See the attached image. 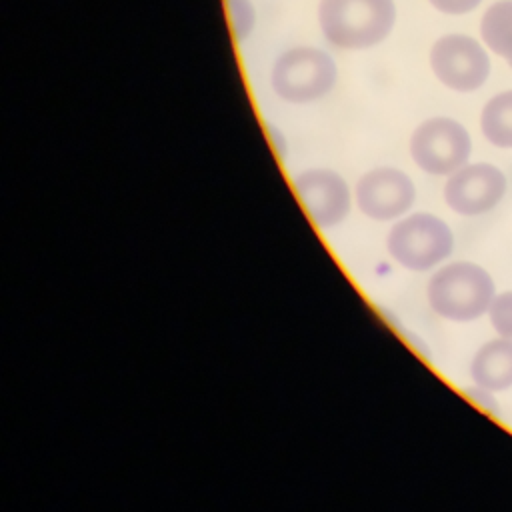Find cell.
<instances>
[{
  "label": "cell",
  "mask_w": 512,
  "mask_h": 512,
  "mask_svg": "<svg viewBox=\"0 0 512 512\" xmlns=\"http://www.w3.org/2000/svg\"><path fill=\"white\" fill-rule=\"evenodd\" d=\"M494 296L496 284L490 272L468 260L440 266L426 286L430 308L452 322H474L488 314Z\"/></svg>",
  "instance_id": "1"
},
{
  "label": "cell",
  "mask_w": 512,
  "mask_h": 512,
  "mask_svg": "<svg viewBox=\"0 0 512 512\" xmlns=\"http://www.w3.org/2000/svg\"><path fill=\"white\" fill-rule=\"evenodd\" d=\"M480 36L484 46L512 68V0H498L482 14Z\"/></svg>",
  "instance_id": "11"
},
{
  "label": "cell",
  "mask_w": 512,
  "mask_h": 512,
  "mask_svg": "<svg viewBox=\"0 0 512 512\" xmlns=\"http://www.w3.org/2000/svg\"><path fill=\"white\" fill-rule=\"evenodd\" d=\"M230 28L238 42L246 40L256 26V10L250 0H226Z\"/></svg>",
  "instance_id": "13"
},
{
  "label": "cell",
  "mask_w": 512,
  "mask_h": 512,
  "mask_svg": "<svg viewBox=\"0 0 512 512\" xmlns=\"http://www.w3.org/2000/svg\"><path fill=\"white\" fill-rule=\"evenodd\" d=\"M338 70L332 56L314 46L282 52L270 74L272 90L286 102L306 104L324 98L336 84Z\"/></svg>",
  "instance_id": "4"
},
{
  "label": "cell",
  "mask_w": 512,
  "mask_h": 512,
  "mask_svg": "<svg viewBox=\"0 0 512 512\" xmlns=\"http://www.w3.org/2000/svg\"><path fill=\"white\" fill-rule=\"evenodd\" d=\"M488 320L500 338L512 340V290L496 292L488 308Z\"/></svg>",
  "instance_id": "14"
},
{
  "label": "cell",
  "mask_w": 512,
  "mask_h": 512,
  "mask_svg": "<svg viewBox=\"0 0 512 512\" xmlns=\"http://www.w3.org/2000/svg\"><path fill=\"white\" fill-rule=\"evenodd\" d=\"M294 192L318 228L338 226L350 212L352 194L346 180L328 168H310L294 176Z\"/></svg>",
  "instance_id": "9"
},
{
  "label": "cell",
  "mask_w": 512,
  "mask_h": 512,
  "mask_svg": "<svg viewBox=\"0 0 512 512\" xmlns=\"http://www.w3.org/2000/svg\"><path fill=\"white\" fill-rule=\"evenodd\" d=\"M354 198L364 216L380 222L396 220L412 208L416 186L406 172L382 166L366 172L358 180Z\"/></svg>",
  "instance_id": "8"
},
{
  "label": "cell",
  "mask_w": 512,
  "mask_h": 512,
  "mask_svg": "<svg viewBox=\"0 0 512 512\" xmlns=\"http://www.w3.org/2000/svg\"><path fill=\"white\" fill-rule=\"evenodd\" d=\"M472 384L492 394L512 388V340L492 338L484 342L470 362Z\"/></svg>",
  "instance_id": "10"
},
{
  "label": "cell",
  "mask_w": 512,
  "mask_h": 512,
  "mask_svg": "<svg viewBox=\"0 0 512 512\" xmlns=\"http://www.w3.org/2000/svg\"><path fill=\"white\" fill-rule=\"evenodd\" d=\"M438 12L450 14V16H462L472 10H476L482 0H428Z\"/></svg>",
  "instance_id": "15"
},
{
  "label": "cell",
  "mask_w": 512,
  "mask_h": 512,
  "mask_svg": "<svg viewBox=\"0 0 512 512\" xmlns=\"http://www.w3.org/2000/svg\"><path fill=\"white\" fill-rule=\"evenodd\" d=\"M480 130L488 144L512 150V90L498 92L484 104Z\"/></svg>",
  "instance_id": "12"
},
{
  "label": "cell",
  "mask_w": 512,
  "mask_h": 512,
  "mask_svg": "<svg viewBox=\"0 0 512 512\" xmlns=\"http://www.w3.org/2000/svg\"><path fill=\"white\" fill-rule=\"evenodd\" d=\"M268 134H270V138H272V142H274V146H276L278 156H284L286 146H284V138H282V134L276 130V126H268Z\"/></svg>",
  "instance_id": "16"
},
{
  "label": "cell",
  "mask_w": 512,
  "mask_h": 512,
  "mask_svg": "<svg viewBox=\"0 0 512 512\" xmlns=\"http://www.w3.org/2000/svg\"><path fill=\"white\" fill-rule=\"evenodd\" d=\"M430 68L436 80L454 92H474L490 76L486 48L468 34H444L430 48Z\"/></svg>",
  "instance_id": "6"
},
{
  "label": "cell",
  "mask_w": 512,
  "mask_h": 512,
  "mask_svg": "<svg viewBox=\"0 0 512 512\" xmlns=\"http://www.w3.org/2000/svg\"><path fill=\"white\" fill-rule=\"evenodd\" d=\"M324 38L342 50H366L386 40L396 24L394 0H320Z\"/></svg>",
  "instance_id": "2"
},
{
  "label": "cell",
  "mask_w": 512,
  "mask_h": 512,
  "mask_svg": "<svg viewBox=\"0 0 512 512\" xmlns=\"http://www.w3.org/2000/svg\"><path fill=\"white\" fill-rule=\"evenodd\" d=\"M508 190L504 172L488 162L466 164L448 176L444 202L460 216H480L500 204Z\"/></svg>",
  "instance_id": "7"
},
{
  "label": "cell",
  "mask_w": 512,
  "mask_h": 512,
  "mask_svg": "<svg viewBox=\"0 0 512 512\" xmlns=\"http://www.w3.org/2000/svg\"><path fill=\"white\" fill-rule=\"evenodd\" d=\"M386 248L406 270L426 272L452 254L454 234L442 218L430 212H414L390 228Z\"/></svg>",
  "instance_id": "3"
},
{
  "label": "cell",
  "mask_w": 512,
  "mask_h": 512,
  "mask_svg": "<svg viewBox=\"0 0 512 512\" xmlns=\"http://www.w3.org/2000/svg\"><path fill=\"white\" fill-rule=\"evenodd\" d=\"M472 138L454 118L434 116L416 126L410 136L414 164L432 176H450L468 164Z\"/></svg>",
  "instance_id": "5"
}]
</instances>
